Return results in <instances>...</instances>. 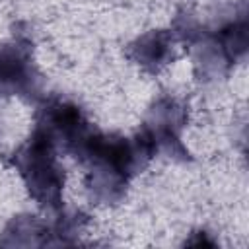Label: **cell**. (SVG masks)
<instances>
[{
	"label": "cell",
	"mask_w": 249,
	"mask_h": 249,
	"mask_svg": "<svg viewBox=\"0 0 249 249\" xmlns=\"http://www.w3.org/2000/svg\"><path fill=\"white\" fill-rule=\"evenodd\" d=\"M56 146L35 128L31 138L12 156L29 195L43 208H58L64 187V169L56 160Z\"/></svg>",
	"instance_id": "6da1fadb"
},
{
	"label": "cell",
	"mask_w": 249,
	"mask_h": 249,
	"mask_svg": "<svg viewBox=\"0 0 249 249\" xmlns=\"http://www.w3.org/2000/svg\"><path fill=\"white\" fill-rule=\"evenodd\" d=\"M37 130H41L54 146H62L68 152H78L91 128L82 109L70 101L54 99L41 107L37 115Z\"/></svg>",
	"instance_id": "7a4b0ae2"
},
{
	"label": "cell",
	"mask_w": 249,
	"mask_h": 249,
	"mask_svg": "<svg viewBox=\"0 0 249 249\" xmlns=\"http://www.w3.org/2000/svg\"><path fill=\"white\" fill-rule=\"evenodd\" d=\"M37 80L31 58V45L16 39L0 45V97L33 89Z\"/></svg>",
	"instance_id": "3957f363"
},
{
	"label": "cell",
	"mask_w": 249,
	"mask_h": 249,
	"mask_svg": "<svg viewBox=\"0 0 249 249\" xmlns=\"http://www.w3.org/2000/svg\"><path fill=\"white\" fill-rule=\"evenodd\" d=\"M130 56L150 72H158L173 58L171 37L165 31H150L130 45Z\"/></svg>",
	"instance_id": "277c9868"
},
{
	"label": "cell",
	"mask_w": 249,
	"mask_h": 249,
	"mask_svg": "<svg viewBox=\"0 0 249 249\" xmlns=\"http://www.w3.org/2000/svg\"><path fill=\"white\" fill-rule=\"evenodd\" d=\"M222 41H224V47H226V51L230 53L231 58L243 54L245 53V47H247V25L245 23H233V25H230L228 29H224Z\"/></svg>",
	"instance_id": "5b68a950"
}]
</instances>
